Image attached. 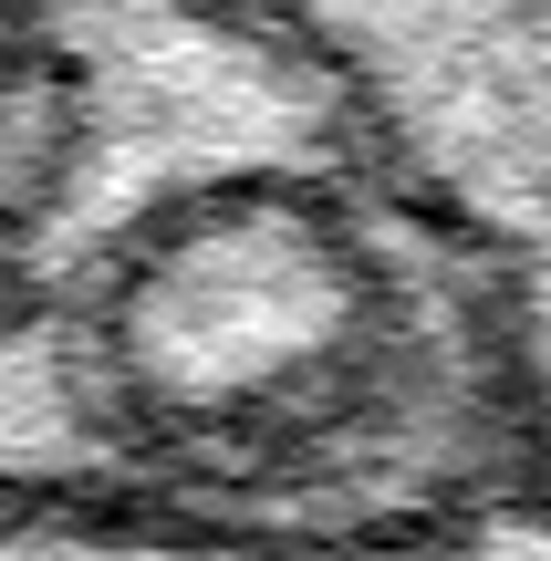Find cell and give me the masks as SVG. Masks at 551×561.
<instances>
[{
  "instance_id": "7a4b0ae2",
  "label": "cell",
  "mask_w": 551,
  "mask_h": 561,
  "mask_svg": "<svg viewBox=\"0 0 551 561\" xmlns=\"http://www.w3.org/2000/svg\"><path fill=\"white\" fill-rule=\"evenodd\" d=\"M490 250L551 396V0H271Z\"/></svg>"
},
{
  "instance_id": "277c9868",
  "label": "cell",
  "mask_w": 551,
  "mask_h": 561,
  "mask_svg": "<svg viewBox=\"0 0 551 561\" xmlns=\"http://www.w3.org/2000/svg\"><path fill=\"white\" fill-rule=\"evenodd\" d=\"M365 561H551V479H520V489L416 530V541H386Z\"/></svg>"
},
{
  "instance_id": "6da1fadb",
  "label": "cell",
  "mask_w": 551,
  "mask_h": 561,
  "mask_svg": "<svg viewBox=\"0 0 551 561\" xmlns=\"http://www.w3.org/2000/svg\"><path fill=\"white\" fill-rule=\"evenodd\" d=\"M520 479L510 280L271 0L0 11V500L365 561Z\"/></svg>"
},
{
  "instance_id": "5b68a950",
  "label": "cell",
  "mask_w": 551,
  "mask_h": 561,
  "mask_svg": "<svg viewBox=\"0 0 551 561\" xmlns=\"http://www.w3.org/2000/svg\"><path fill=\"white\" fill-rule=\"evenodd\" d=\"M0 11H11V0H0Z\"/></svg>"
},
{
  "instance_id": "3957f363",
  "label": "cell",
  "mask_w": 551,
  "mask_h": 561,
  "mask_svg": "<svg viewBox=\"0 0 551 561\" xmlns=\"http://www.w3.org/2000/svg\"><path fill=\"white\" fill-rule=\"evenodd\" d=\"M0 561H323V551L229 541V530L136 520V510H83V500H0Z\"/></svg>"
}]
</instances>
